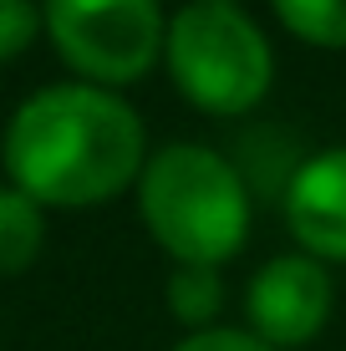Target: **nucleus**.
I'll use <instances>...</instances> for the list:
<instances>
[{
	"instance_id": "f257e3e1",
	"label": "nucleus",
	"mask_w": 346,
	"mask_h": 351,
	"mask_svg": "<svg viewBox=\"0 0 346 351\" xmlns=\"http://www.w3.org/2000/svg\"><path fill=\"white\" fill-rule=\"evenodd\" d=\"M148 128L123 92L87 82L36 87L0 132L5 184L41 209H97L138 189Z\"/></svg>"
},
{
	"instance_id": "9b49d317",
	"label": "nucleus",
	"mask_w": 346,
	"mask_h": 351,
	"mask_svg": "<svg viewBox=\"0 0 346 351\" xmlns=\"http://www.w3.org/2000/svg\"><path fill=\"white\" fill-rule=\"evenodd\" d=\"M173 351H275V346H265L245 326H209V331H188Z\"/></svg>"
},
{
	"instance_id": "7ed1b4c3",
	"label": "nucleus",
	"mask_w": 346,
	"mask_h": 351,
	"mask_svg": "<svg viewBox=\"0 0 346 351\" xmlns=\"http://www.w3.org/2000/svg\"><path fill=\"white\" fill-rule=\"evenodd\" d=\"M163 71L194 112L245 117L275 87V51L245 5L188 0L163 31Z\"/></svg>"
},
{
	"instance_id": "f8f14e48",
	"label": "nucleus",
	"mask_w": 346,
	"mask_h": 351,
	"mask_svg": "<svg viewBox=\"0 0 346 351\" xmlns=\"http://www.w3.org/2000/svg\"><path fill=\"white\" fill-rule=\"evenodd\" d=\"M204 5H245V0H204Z\"/></svg>"
},
{
	"instance_id": "f03ea898",
	"label": "nucleus",
	"mask_w": 346,
	"mask_h": 351,
	"mask_svg": "<svg viewBox=\"0 0 346 351\" xmlns=\"http://www.w3.org/2000/svg\"><path fill=\"white\" fill-rule=\"evenodd\" d=\"M138 219L173 265L219 270L249 239V184L209 143H163L138 173Z\"/></svg>"
},
{
	"instance_id": "423d86ee",
	"label": "nucleus",
	"mask_w": 346,
	"mask_h": 351,
	"mask_svg": "<svg viewBox=\"0 0 346 351\" xmlns=\"http://www.w3.org/2000/svg\"><path fill=\"white\" fill-rule=\"evenodd\" d=\"M280 209L301 255L321 260L326 270L346 265V143L295 163L280 189Z\"/></svg>"
},
{
	"instance_id": "1a4fd4ad",
	"label": "nucleus",
	"mask_w": 346,
	"mask_h": 351,
	"mask_svg": "<svg viewBox=\"0 0 346 351\" xmlns=\"http://www.w3.org/2000/svg\"><path fill=\"white\" fill-rule=\"evenodd\" d=\"M270 10L295 41L346 51V0H270Z\"/></svg>"
},
{
	"instance_id": "20e7f679",
	"label": "nucleus",
	"mask_w": 346,
	"mask_h": 351,
	"mask_svg": "<svg viewBox=\"0 0 346 351\" xmlns=\"http://www.w3.org/2000/svg\"><path fill=\"white\" fill-rule=\"evenodd\" d=\"M41 31L71 82L123 92L163 62V0H41Z\"/></svg>"
},
{
	"instance_id": "39448f33",
	"label": "nucleus",
	"mask_w": 346,
	"mask_h": 351,
	"mask_svg": "<svg viewBox=\"0 0 346 351\" xmlns=\"http://www.w3.org/2000/svg\"><path fill=\"white\" fill-rule=\"evenodd\" d=\"M245 331H255L275 351H301L326 331L336 311V280L331 270L301 250L265 260L245 285Z\"/></svg>"
},
{
	"instance_id": "0eeeda50",
	"label": "nucleus",
	"mask_w": 346,
	"mask_h": 351,
	"mask_svg": "<svg viewBox=\"0 0 346 351\" xmlns=\"http://www.w3.org/2000/svg\"><path fill=\"white\" fill-rule=\"evenodd\" d=\"M46 250V209L21 189L0 184V280L26 275Z\"/></svg>"
},
{
	"instance_id": "9d476101",
	"label": "nucleus",
	"mask_w": 346,
	"mask_h": 351,
	"mask_svg": "<svg viewBox=\"0 0 346 351\" xmlns=\"http://www.w3.org/2000/svg\"><path fill=\"white\" fill-rule=\"evenodd\" d=\"M36 36H41V5L36 0H0V66L26 56Z\"/></svg>"
},
{
	"instance_id": "6e6552de",
	"label": "nucleus",
	"mask_w": 346,
	"mask_h": 351,
	"mask_svg": "<svg viewBox=\"0 0 346 351\" xmlns=\"http://www.w3.org/2000/svg\"><path fill=\"white\" fill-rule=\"evenodd\" d=\"M163 300L184 331H209V326H219L224 311V275L204 270V265H173L163 280Z\"/></svg>"
}]
</instances>
